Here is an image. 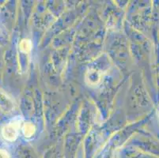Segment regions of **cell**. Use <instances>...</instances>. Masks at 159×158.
<instances>
[{"mask_svg":"<svg viewBox=\"0 0 159 158\" xmlns=\"http://www.w3.org/2000/svg\"><path fill=\"white\" fill-rule=\"evenodd\" d=\"M0 158H10L9 155L5 150H0Z\"/></svg>","mask_w":159,"mask_h":158,"instance_id":"cell-6","label":"cell"},{"mask_svg":"<svg viewBox=\"0 0 159 158\" xmlns=\"http://www.w3.org/2000/svg\"><path fill=\"white\" fill-rule=\"evenodd\" d=\"M102 73L96 69H91L86 74V80L90 85H97L102 80Z\"/></svg>","mask_w":159,"mask_h":158,"instance_id":"cell-3","label":"cell"},{"mask_svg":"<svg viewBox=\"0 0 159 158\" xmlns=\"http://www.w3.org/2000/svg\"><path fill=\"white\" fill-rule=\"evenodd\" d=\"M22 133L25 138H30L33 137L36 133V127L34 124L30 123V122H27L25 123L24 125L22 126Z\"/></svg>","mask_w":159,"mask_h":158,"instance_id":"cell-4","label":"cell"},{"mask_svg":"<svg viewBox=\"0 0 159 158\" xmlns=\"http://www.w3.org/2000/svg\"><path fill=\"white\" fill-rule=\"evenodd\" d=\"M21 123H22V120L21 117H17L6 124L2 129V138L7 141H15L19 134Z\"/></svg>","mask_w":159,"mask_h":158,"instance_id":"cell-1","label":"cell"},{"mask_svg":"<svg viewBox=\"0 0 159 158\" xmlns=\"http://www.w3.org/2000/svg\"><path fill=\"white\" fill-rule=\"evenodd\" d=\"M14 109V101L2 89H0V110L3 112L11 113Z\"/></svg>","mask_w":159,"mask_h":158,"instance_id":"cell-2","label":"cell"},{"mask_svg":"<svg viewBox=\"0 0 159 158\" xmlns=\"http://www.w3.org/2000/svg\"><path fill=\"white\" fill-rule=\"evenodd\" d=\"M19 49L23 53H30L32 49V43L29 39H23L19 43Z\"/></svg>","mask_w":159,"mask_h":158,"instance_id":"cell-5","label":"cell"}]
</instances>
